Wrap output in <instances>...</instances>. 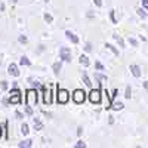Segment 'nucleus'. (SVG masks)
Returning <instances> with one entry per match:
<instances>
[{"instance_id": "obj_1", "label": "nucleus", "mask_w": 148, "mask_h": 148, "mask_svg": "<svg viewBox=\"0 0 148 148\" xmlns=\"http://www.w3.org/2000/svg\"><path fill=\"white\" fill-rule=\"evenodd\" d=\"M25 104L28 107H36L37 104V92L34 89H28L27 95H25Z\"/></svg>"}, {"instance_id": "obj_2", "label": "nucleus", "mask_w": 148, "mask_h": 148, "mask_svg": "<svg viewBox=\"0 0 148 148\" xmlns=\"http://www.w3.org/2000/svg\"><path fill=\"white\" fill-rule=\"evenodd\" d=\"M68 99H70L68 90H67V89H58V92H56V101H58L59 104H67Z\"/></svg>"}, {"instance_id": "obj_3", "label": "nucleus", "mask_w": 148, "mask_h": 148, "mask_svg": "<svg viewBox=\"0 0 148 148\" xmlns=\"http://www.w3.org/2000/svg\"><path fill=\"white\" fill-rule=\"evenodd\" d=\"M73 99H74V102H76V104H83L84 99H86V93H84V90H82V89H76V90H74V93H73Z\"/></svg>"}, {"instance_id": "obj_4", "label": "nucleus", "mask_w": 148, "mask_h": 148, "mask_svg": "<svg viewBox=\"0 0 148 148\" xmlns=\"http://www.w3.org/2000/svg\"><path fill=\"white\" fill-rule=\"evenodd\" d=\"M89 99L92 104H99L101 102V89H92L89 93Z\"/></svg>"}, {"instance_id": "obj_5", "label": "nucleus", "mask_w": 148, "mask_h": 148, "mask_svg": "<svg viewBox=\"0 0 148 148\" xmlns=\"http://www.w3.org/2000/svg\"><path fill=\"white\" fill-rule=\"evenodd\" d=\"M9 102H10V104H16V102H21V92H19L16 88H15L14 90H10Z\"/></svg>"}, {"instance_id": "obj_6", "label": "nucleus", "mask_w": 148, "mask_h": 148, "mask_svg": "<svg viewBox=\"0 0 148 148\" xmlns=\"http://www.w3.org/2000/svg\"><path fill=\"white\" fill-rule=\"evenodd\" d=\"M59 56H61V59H64L65 62H70L71 61V51L68 47H61L59 49Z\"/></svg>"}, {"instance_id": "obj_7", "label": "nucleus", "mask_w": 148, "mask_h": 148, "mask_svg": "<svg viewBox=\"0 0 148 148\" xmlns=\"http://www.w3.org/2000/svg\"><path fill=\"white\" fill-rule=\"evenodd\" d=\"M43 93H45V96H43V101H45V104H52V99H51V95H52V92H51V89L49 88H43Z\"/></svg>"}, {"instance_id": "obj_8", "label": "nucleus", "mask_w": 148, "mask_h": 148, "mask_svg": "<svg viewBox=\"0 0 148 148\" xmlns=\"http://www.w3.org/2000/svg\"><path fill=\"white\" fill-rule=\"evenodd\" d=\"M8 73L10 74V76H14V77H18L19 76V71H18V67L15 64H10L9 68H8Z\"/></svg>"}, {"instance_id": "obj_9", "label": "nucleus", "mask_w": 148, "mask_h": 148, "mask_svg": "<svg viewBox=\"0 0 148 148\" xmlns=\"http://www.w3.org/2000/svg\"><path fill=\"white\" fill-rule=\"evenodd\" d=\"M129 70H130V73L133 74L135 77H139V76H141V68H139V65H130Z\"/></svg>"}, {"instance_id": "obj_10", "label": "nucleus", "mask_w": 148, "mask_h": 148, "mask_svg": "<svg viewBox=\"0 0 148 148\" xmlns=\"http://www.w3.org/2000/svg\"><path fill=\"white\" fill-rule=\"evenodd\" d=\"M65 36L68 37V39H70V40H71L74 45H76V43H79V37H77L76 34H73L71 31H65Z\"/></svg>"}, {"instance_id": "obj_11", "label": "nucleus", "mask_w": 148, "mask_h": 148, "mask_svg": "<svg viewBox=\"0 0 148 148\" xmlns=\"http://www.w3.org/2000/svg\"><path fill=\"white\" fill-rule=\"evenodd\" d=\"M33 125H34V129L36 130H42L43 129V123L39 119H33Z\"/></svg>"}, {"instance_id": "obj_12", "label": "nucleus", "mask_w": 148, "mask_h": 148, "mask_svg": "<svg viewBox=\"0 0 148 148\" xmlns=\"http://www.w3.org/2000/svg\"><path fill=\"white\" fill-rule=\"evenodd\" d=\"M79 61H80V64L84 65V67H88V65H89V58L86 56V55H82V56L79 58Z\"/></svg>"}, {"instance_id": "obj_13", "label": "nucleus", "mask_w": 148, "mask_h": 148, "mask_svg": "<svg viewBox=\"0 0 148 148\" xmlns=\"http://www.w3.org/2000/svg\"><path fill=\"white\" fill-rule=\"evenodd\" d=\"M113 37H114V40L120 45V47H125V42H123V39H121L119 34H113Z\"/></svg>"}, {"instance_id": "obj_14", "label": "nucleus", "mask_w": 148, "mask_h": 148, "mask_svg": "<svg viewBox=\"0 0 148 148\" xmlns=\"http://www.w3.org/2000/svg\"><path fill=\"white\" fill-rule=\"evenodd\" d=\"M83 82H84V84L88 86V88L92 89V83H90V80H89V77H88V74H86V73H83Z\"/></svg>"}, {"instance_id": "obj_15", "label": "nucleus", "mask_w": 148, "mask_h": 148, "mask_svg": "<svg viewBox=\"0 0 148 148\" xmlns=\"http://www.w3.org/2000/svg\"><path fill=\"white\" fill-rule=\"evenodd\" d=\"M95 79H96L98 82H104V80H107L108 77L105 76V74H99V73H95Z\"/></svg>"}, {"instance_id": "obj_16", "label": "nucleus", "mask_w": 148, "mask_h": 148, "mask_svg": "<svg viewBox=\"0 0 148 148\" xmlns=\"http://www.w3.org/2000/svg\"><path fill=\"white\" fill-rule=\"evenodd\" d=\"M19 64H21V65H30L31 62H30V59H28L27 56H21V59H19Z\"/></svg>"}, {"instance_id": "obj_17", "label": "nucleus", "mask_w": 148, "mask_h": 148, "mask_svg": "<svg viewBox=\"0 0 148 148\" xmlns=\"http://www.w3.org/2000/svg\"><path fill=\"white\" fill-rule=\"evenodd\" d=\"M105 47H107V49H110V51L113 52V53H114L116 56H119V51H117V49H116V47H114L113 45H108V43H107V45H105Z\"/></svg>"}, {"instance_id": "obj_18", "label": "nucleus", "mask_w": 148, "mask_h": 148, "mask_svg": "<svg viewBox=\"0 0 148 148\" xmlns=\"http://www.w3.org/2000/svg\"><path fill=\"white\" fill-rule=\"evenodd\" d=\"M33 144H31V141L30 139H25V141H22V142H19V145L18 147H21V148H24V147H31Z\"/></svg>"}, {"instance_id": "obj_19", "label": "nucleus", "mask_w": 148, "mask_h": 148, "mask_svg": "<svg viewBox=\"0 0 148 148\" xmlns=\"http://www.w3.org/2000/svg\"><path fill=\"white\" fill-rule=\"evenodd\" d=\"M111 107H113L116 111H119V110H123V107H125V105H123L121 102H114V104H111Z\"/></svg>"}, {"instance_id": "obj_20", "label": "nucleus", "mask_w": 148, "mask_h": 148, "mask_svg": "<svg viewBox=\"0 0 148 148\" xmlns=\"http://www.w3.org/2000/svg\"><path fill=\"white\" fill-rule=\"evenodd\" d=\"M21 132H22V135H28V125H27V123H24V125L21 126Z\"/></svg>"}, {"instance_id": "obj_21", "label": "nucleus", "mask_w": 148, "mask_h": 148, "mask_svg": "<svg viewBox=\"0 0 148 148\" xmlns=\"http://www.w3.org/2000/svg\"><path fill=\"white\" fill-rule=\"evenodd\" d=\"M59 70H61V62H55V64H53V73L58 74Z\"/></svg>"}, {"instance_id": "obj_22", "label": "nucleus", "mask_w": 148, "mask_h": 148, "mask_svg": "<svg viewBox=\"0 0 148 148\" xmlns=\"http://www.w3.org/2000/svg\"><path fill=\"white\" fill-rule=\"evenodd\" d=\"M95 67H96V70H99V71H104L105 70V67L99 62V61H96V62H95Z\"/></svg>"}, {"instance_id": "obj_23", "label": "nucleus", "mask_w": 148, "mask_h": 148, "mask_svg": "<svg viewBox=\"0 0 148 148\" xmlns=\"http://www.w3.org/2000/svg\"><path fill=\"white\" fill-rule=\"evenodd\" d=\"M136 12H138V15H139L141 18H147V12H145L144 9H141V8H139V9H138Z\"/></svg>"}, {"instance_id": "obj_24", "label": "nucleus", "mask_w": 148, "mask_h": 148, "mask_svg": "<svg viewBox=\"0 0 148 148\" xmlns=\"http://www.w3.org/2000/svg\"><path fill=\"white\" fill-rule=\"evenodd\" d=\"M43 18H45V21H46L47 24H51V22L53 21V18H52V15H49V14H45V16H43Z\"/></svg>"}, {"instance_id": "obj_25", "label": "nucleus", "mask_w": 148, "mask_h": 148, "mask_svg": "<svg viewBox=\"0 0 148 148\" xmlns=\"http://www.w3.org/2000/svg\"><path fill=\"white\" fill-rule=\"evenodd\" d=\"M18 42H19V43H27V42H28L27 36H19V37H18Z\"/></svg>"}, {"instance_id": "obj_26", "label": "nucleus", "mask_w": 148, "mask_h": 148, "mask_svg": "<svg viewBox=\"0 0 148 148\" xmlns=\"http://www.w3.org/2000/svg\"><path fill=\"white\" fill-rule=\"evenodd\" d=\"M125 96L127 98V99H130V98H132V89L129 88V86L126 88V95H125Z\"/></svg>"}, {"instance_id": "obj_27", "label": "nucleus", "mask_w": 148, "mask_h": 148, "mask_svg": "<svg viewBox=\"0 0 148 148\" xmlns=\"http://www.w3.org/2000/svg\"><path fill=\"white\" fill-rule=\"evenodd\" d=\"M110 16H111V21H113V24H117V19H116V14H114V10H111V12H110Z\"/></svg>"}, {"instance_id": "obj_28", "label": "nucleus", "mask_w": 148, "mask_h": 148, "mask_svg": "<svg viewBox=\"0 0 148 148\" xmlns=\"http://www.w3.org/2000/svg\"><path fill=\"white\" fill-rule=\"evenodd\" d=\"M129 43H130L132 46H135V47H136V46H138V42H136V40H135V39H133V37H129Z\"/></svg>"}, {"instance_id": "obj_29", "label": "nucleus", "mask_w": 148, "mask_h": 148, "mask_svg": "<svg viewBox=\"0 0 148 148\" xmlns=\"http://www.w3.org/2000/svg\"><path fill=\"white\" fill-rule=\"evenodd\" d=\"M84 51H86V52H90V51H92V45H90V43H86Z\"/></svg>"}, {"instance_id": "obj_30", "label": "nucleus", "mask_w": 148, "mask_h": 148, "mask_svg": "<svg viewBox=\"0 0 148 148\" xmlns=\"http://www.w3.org/2000/svg\"><path fill=\"white\" fill-rule=\"evenodd\" d=\"M82 147H83V148H84V147H86V144H84V142H83V141H79V142H77V144H76V148H82Z\"/></svg>"}, {"instance_id": "obj_31", "label": "nucleus", "mask_w": 148, "mask_h": 148, "mask_svg": "<svg viewBox=\"0 0 148 148\" xmlns=\"http://www.w3.org/2000/svg\"><path fill=\"white\" fill-rule=\"evenodd\" d=\"M25 113L31 116V114H33V107H28V105H27V108H25Z\"/></svg>"}, {"instance_id": "obj_32", "label": "nucleus", "mask_w": 148, "mask_h": 148, "mask_svg": "<svg viewBox=\"0 0 148 148\" xmlns=\"http://www.w3.org/2000/svg\"><path fill=\"white\" fill-rule=\"evenodd\" d=\"M93 3L99 8V6H102V0H93Z\"/></svg>"}, {"instance_id": "obj_33", "label": "nucleus", "mask_w": 148, "mask_h": 148, "mask_svg": "<svg viewBox=\"0 0 148 148\" xmlns=\"http://www.w3.org/2000/svg\"><path fill=\"white\" fill-rule=\"evenodd\" d=\"M141 3H142V6L145 9H148V0H141Z\"/></svg>"}, {"instance_id": "obj_34", "label": "nucleus", "mask_w": 148, "mask_h": 148, "mask_svg": "<svg viewBox=\"0 0 148 148\" xmlns=\"http://www.w3.org/2000/svg\"><path fill=\"white\" fill-rule=\"evenodd\" d=\"M2 88L3 89H8V82H2Z\"/></svg>"}, {"instance_id": "obj_35", "label": "nucleus", "mask_w": 148, "mask_h": 148, "mask_svg": "<svg viewBox=\"0 0 148 148\" xmlns=\"http://www.w3.org/2000/svg\"><path fill=\"white\" fill-rule=\"evenodd\" d=\"M15 116H16V119H22V114L19 113V111H16V113H15Z\"/></svg>"}, {"instance_id": "obj_36", "label": "nucleus", "mask_w": 148, "mask_h": 148, "mask_svg": "<svg viewBox=\"0 0 148 148\" xmlns=\"http://www.w3.org/2000/svg\"><path fill=\"white\" fill-rule=\"evenodd\" d=\"M82 132H83V130H82V127H79V129H77V135H79V136L82 135Z\"/></svg>"}, {"instance_id": "obj_37", "label": "nucleus", "mask_w": 148, "mask_h": 148, "mask_svg": "<svg viewBox=\"0 0 148 148\" xmlns=\"http://www.w3.org/2000/svg\"><path fill=\"white\" fill-rule=\"evenodd\" d=\"M144 88H145V89L148 90V82H145V83H144Z\"/></svg>"}, {"instance_id": "obj_38", "label": "nucleus", "mask_w": 148, "mask_h": 148, "mask_svg": "<svg viewBox=\"0 0 148 148\" xmlns=\"http://www.w3.org/2000/svg\"><path fill=\"white\" fill-rule=\"evenodd\" d=\"M9 2H10V3H16V2H18V0H9Z\"/></svg>"}, {"instance_id": "obj_39", "label": "nucleus", "mask_w": 148, "mask_h": 148, "mask_svg": "<svg viewBox=\"0 0 148 148\" xmlns=\"http://www.w3.org/2000/svg\"><path fill=\"white\" fill-rule=\"evenodd\" d=\"M0 138H2V127H0Z\"/></svg>"}, {"instance_id": "obj_40", "label": "nucleus", "mask_w": 148, "mask_h": 148, "mask_svg": "<svg viewBox=\"0 0 148 148\" xmlns=\"http://www.w3.org/2000/svg\"><path fill=\"white\" fill-rule=\"evenodd\" d=\"M45 2H49V0H45Z\"/></svg>"}]
</instances>
